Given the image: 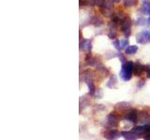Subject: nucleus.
Segmentation results:
<instances>
[{"label":"nucleus","mask_w":150,"mask_h":140,"mask_svg":"<svg viewBox=\"0 0 150 140\" xmlns=\"http://www.w3.org/2000/svg\"><path fill=\"white\" fill-rule=\"evenodd\" d=\"M133 68L134 64L132 62H127L126 64H122V67L120 70V78L123 79L124 81H128L132 78L133 75Z\"/></svg>","instance_id":"nucleus-1"},{"label":"nucleus","mask_w":150,"mask_h":140,"mask_svg":"<svg viewBox=\"0 0 150 140\" xmlns=\"http://www.w3.org/2000/svg\"><path fill=\"white\" fill-rule=\"evenodd\" d=\"M136 41L140 44H145L150 42V31L144 30L136 35Z\"/></svg>","instance_id":"nucleus-2"},{"label":"nucleus","mask_w":150,"mask_h":140,"mask_svg":"<svg viewBox=\"0 0 150 140\" xmlns=\"http://www.w3.org/2000/svg\"><path fill=\"white\" fill-rule=\"evenodd\" d=\"M112 10H114V4H112V1H109V0L104 1V3L100 6V11L105 16L112 15Z\"/></svg>","instance_id":"nucleus-3"},{"label":"nucleus","mask_w":150,"mask_h":140,"mask_svg":"<svg viewBox=\"0 0 150 140\" xmlns=\"http://www.w3.org/2000/svg\"><path fill=\"white\" fill-rule=\"evenodd\" d=\"M103 136L107 140H117L121 136V133L115 129H109L103 133Z\"/></svg>","instance_id":"nucleus-4"},{"label":"nucleus","mask_w":150,"mask_h":140,"mask_svg":"<svg viewBox=\"0 0 150 140\" xmlns=\"http://www.w3.org/2000/svg\"><path fill=\"white\" fill-rule=\"evenodd\" d=\"M121 30L126 37L129 36L131 32V21L129 18H125L121 22Z\"/></svg>","instance_id":"nucleus-5"},{"label":"nucleus","mask_w":150,"mask_h":140,"mask_svg":"<svg viewBox=\"0 0 150 140\" xmlns=\"http://www.w3.org/2000/svg\"><path fill=\"white\" fill-rule=\"evenodd\" d=\"M121 136L125 140H138L140 138V134L135 131H123L121 132Z\"/></svg>","instance_id":"nucleus-6"},{"label":"nucleus","mask_w":150,"mask_h":140,"mask_svg":"<svg viewBox=\"0 0 150 140\" xmlns=\"http://www.w3.org/2000/svg\"><path fill=\"white\" fill-rule=\"evenodd\" d=\"M106 125L108 127H116L118 125V117L115 113H111L107 116V123Z\"/></svg>","instance_id":"nucleus-7"},{"label":"nucleus","mask_w":150,"mask_h":140,"mask_svg":"<svg viewBox=\"0 0 150 140\" xmlns=\"http://www.w3.org/2000/svg\"><path fill=\"white\" fill-rule=\"evenodd\" d=\"M138 115H139V113L136 109H130L129 112H128V114L125 116V120L136 123L138 121Z\"/></svg>","instance_id":"nucleus-8"},{"label":"nucleus","mask_w":150,"mask_h":140,"mask_svg":"<svg viewBox=\"0 0 150 140\" xmlns=\"http://www.w3.org/2000/svg\"><path fill=\"white\" fill-rule=\"evenodd\" d=\"M148 66H145V65L140 64H134V68H133V74L135 76H141L143 74V72L146 71Z\"/></svg>","instance_id":"nucleus-9"},{"label":"nucleus","mask_w":150,"mask_h":140,"mask_svg":"<svg viewBox=\"0 0 150 140\" xmlns=\"http://www.w3.org/2000/svg\"><path fill=\"white\" fill-rule=\"evenodd\" d=\"M138 121H141L142 123L146 124L150 121V116L148 114V112L146 111H141L139 112V115H138Z\"/></svg>","instance_id":"nucleus-10"},{"label":"nucleus","mask_w":150,"mask_h":140,"mask_svg":"<svg viewBox=\"0 0 150 140\" xmlns=\"http://www.w3.org/2000/svg\"><path fill=\"white\" fill-rule=\"evenodd\" d=\"M133 131L137 132L139 134L141 133H146L148 131H150V124L146 123V124H144V125H139V126H135L133 128Z\"/></svg>","instance_id":"nucleus-11"},{"label":"nucleus","mask_w":150,"mask_h":140,"mask_svg":"<svg viewBox=\"0 0 150 140\" xmlns=\"http://www.w3.org/2000/svg\"><path fill=\"white\" fill-rule=\"evenodd\" d=\"M86 82L87 86H88V89H89V93L90 94H95L96 92V88H95V85H94V82H93V79L92 78H87L84 80Z\"/></svg>","instance_id":"nucleus-12"},{"label":"nucleus","mask_w":150,"mask_h":140,"mask_svg":"<svg viewBox=\"0 0 150 140\" xmlns=\"http://www.w3.org/2000/svg\"><path fill=\"white\" fill-rule=\"evenodd\" d=\"M81 49H83L84 51H86V52H90L91 50V41L89 39H84L83 41V43H81Z\"/></svg>","instance_id":"nucleus-13"},{"label":"nucleus","mask_w":150,"mask_h":140,"mask_svg":"<svg viewBox=\"0 0 150 140\" xmlns=\"http://www.w3.org/2000/svg\"><path fill=\"white\" fill-rule=\"evenodd\" d=\"M137 50H138V47L136 46V45L129 46L128 48H127V49L125 50L126 53H127V54H129V55H131V54H135L136 52H137Z\"/></svg>","instance_id":"nucleus-14"},{"label":"nucleus","mask_w":150,"mask_h":140,"mask_svg":"<svg viewBox=\"0 0 150 140\" xmlns=\"http://www.w3.org/2000/svg\"><path fill=\"white\" fill-rule=\"evenodd\" d=\"M129 107V104L127 102H122V103H118L116 106H115V108L118 109V110H126L127 108Z\"/></svg>","instance_id":"nucleus-15"},{"label":"nucleus","mask_w":150,"mask_h":140,"mask_svg":"<svg viewBox=\"0 0 150 140\" xmlns=\"http://www.w3.org/2000/svg\"><path fill=\"white\" fill-rule=\"evenodd\" d=\"M116 82H117V80H116L115 76H112L111 78L109 79V81L107 82V86L109 88H111V89L115 88L116 87Z\"/></svg>","instance_id":"nucleus-16"},{"label":"nucleus","mask_w":150,"mask_h":140,"mask_svg":"<svg viewBox=\"0 0 150 140\" xmlns=\"http://www.w3.org/2000/svg\"><path fill=\"white\" fill-rule=\"evenodd\" d=\"M142 11L144 14H148V15H150V2H145L143 4Z\"/></svg>","instance_id":"nucleus-17"},{"label":"nucleus","mask_w":150,"mask_h":140,"mask_svg":"<svg viewBox=\"0 0 150 140\" xmlns=\"http://www.w3.org/2000/svg\"><path fill=\"white\" fill-rule=\"evenodd\" d=\"M119 44H120V50H126L128 48V45H129V39L128 38H125V39H121L119 41Z\"/></svg>","instance_id":"nucleus-18"},{"label":"nucleus","mask_w":150,"mask_h":140,"mask_svg":"<svg viewBox=\"0 0 150 140\" xmlns=\"http://www.w3.org/2000/svg\"><path fill=\"white\" fill-rule=\"evenodd\" d=\"M146 22H147L146 19L144 18V17H140L138 20L136 21V24H138V25H144Z\"/></svg>","instance_id":"nucleus-19"},{"label":"nucleus","mask_w":150,"mask_h":140,"mask_svg":"<svg viewBox=\"0 0 150 140\" xmlns=\"http://www.w3.org/2000/svg\"><path fill=\"white\" fill-rule=\"evenodd\" d=\"M136 2H137V0H125V6L129 8L131 6H134Z\"/></svg>","instance_id":"nucleus-20"},{"label":"nucleus","mask_w":150,"mask_h":140,"mask_svg":"<svg viewBox=\"0 0 150 140\" xmlns=\"http://www.w3.org/2000/svg\"><path fill=\"white\" fill-rule=\"evenodd\" d=\"M112 45H114V47L116 49V50H120V44H119V40L115 39L114 42H112Z\"/></svg>","instance_id":"nucleus-21"},{"label":"nucleus","mask_w":150,"mask_h":140,"mask_svg":"<svg viewBox=\"0 0 150 140\" xmlns=\"http://www.w3.org/2000/svg\"><path fill=\"white\" fill-rule=\"evenodd\" d=\"M118 57H119V59H120V62H121L122 64H124L127 63V62H126V58H125V56H124V55H122L121 53H119V54H118Z\"/></svg>","instance_id":"nucleus-22"},{"label":"nucleus","mask_w":150,"mask_h":140,"mask_svg":"<svg viewBox=\"0 0 150 140\" xmlns=\"http://www.w3.org/2000/svg\"><path fill=\"white\" fill-rule=\"evenodd\" d=\"M105 0H94V3H95L96 5H98V6H101V5L104 3Z\"/></svg>","instance_id":"nucleus-23"},{"label":"nucleus","mask_w":150,"mask_h":140,"mask_svg":"<svg viewBox=\"0 0 150 140\" xmlns=\"http://www.w3.org/2000/svg\"><path fill=\"white\" fill-rule=\"evenodd\" d=\"M144 140H150V131L145 133V135L144 136Z\"/></svg>","instance_id":"nucleus-24"},{"label":"nucleus","mask_w":150,"mask_h":140,"mask_svg":"<svg viewBox=\"0 0 150 140\" xmlns=\"http://www.w3.org/2000/svg\"><path fill=\"white\" fill-rule=\"evenodd\" d=\"M144 82H145V81L144 80V79H143V80H140V81H139V84H138V87H139V88H142V87L144 85Z\"/></svg>","instance_id":"nucleus-25"},{"label":"nucleus","mask_w":150,"mask_h":140,"mask_svg":"<svg viewBox=\"0 0 150 140\" xmlns=\"http://www.w3.org/2000/svg\"><path fill=\"white\" fill-rule=\"evenodd\" d=\"M146 73H147V78H150V67H147Z\"/></svg>","instance_id":"nucleus-26"},{"label":"nucleus","mask_w":150,"mask_h":140,"mask_svg":"<svg viewBox=\"0 0 150 140\" xmlns=\"http://www.w3.org/2000/svg\"><path fill=\"white\" fill-rule=\"evenodd\" d=\"M147 24H148V25H150V17L148 18V20H147Z\"/></svg>","instance_id":"nucleus-27"},{"label":"nucleus","mask_w":150,"mask_h":140,"mask_svg":"<svg viewBox=\"0 0 150 140\" xmlns=\"http://www.w3.org/2000/svg\"><path fill=\"white\" fill-rule=\"evenodd\" d=\"M143 2L145 3V2H150V0H143Z\"/></svg>","instance_id":"nucleus-28"}]
</instances>
